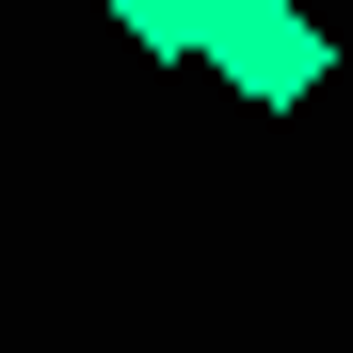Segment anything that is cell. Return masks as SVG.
I'll return each instance as SVG.
<instances>
[{
    "label": "cell",
    "mask_w": 353,
    "mask_h": 353,
    "mask_svg": "<svg viewBox=\"0 0 353 353\" xmlns=\"http://www.w3.org/2000/svg\"><path fill=\"white\" fill-rule=\"evenodd\" d=\"M209 81L241 112H305L337 81V32L305 17V0H209Z\"/></svg>",
    "instance_id": "6da1fadb"
},
{
    "label": "cell",
    "mask_w": 353,
    "mask_h": 353,
    "mask_svg": "<svg viewBox=\"0 0 353 353\" xmlns=\"http://www.w3.org/2000/svg\"><path fill=\"white\" fill-rule=\"evenodd\" d=\"M112 32L145 65H209V0H112Z\"/></svg>",
    "instance_id": "7a4b0ae2"
}]
</instances>
